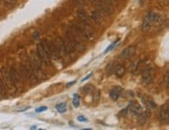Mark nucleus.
Segmentation results:
<instances>
[{"label": "nucleus", "mask_w": 169, "mask_h": 130, "mask_svg": "<svg viewBox=\"0 0 169 130\" xmlns=\"http://www.w3.org/2000/svg\"><path fill=\"white\" fill-rule=\"evenodd\" d=\"M162 23V18L158 13L154 12H149L147 15L145 16L143 20V31H148L149 29H151L152 27H157Z\"/></svg>", "instance_id": "1"}, {"label": "nucleus", "mask_w": 169, "mask_h": 130, "mask_svg": "<svg viewBox=\"0 0 169 130\" xmlns=\"http://www.w3.org/2000/svg\"><path fill=\"white\" fill-rule=\"evenodd\" d=\"M36 53H37V56H38L39 60H40L41 62H46V64H48V65L50 64V56L48 55L47 51H46L45 48L43 47V45L41 44V42L39 43L38 45H37Z\"/></svg>", "instance_id": "2"}, {"label": "nucleus", "mask_w": 169, "mask_h": 130, "mask_svg": "<svg viewBox=\"0 0 169 130\" xmlns=\"http://www.w3.org/2000/svg\"><path fill=\"white\" fill-rule=\"evenodd\" d=\"M54 44L56 45V48L59 50V53H60L61 56H64L67 55L68 51H67V48H66V43H65V40H63L62 38H58L54 42Z\"/></svg>", "instance_id": "3"}, {"label": "nucleus", "mask_w": 169, "mask_h": 130, "mask_svg": "<svg viewBox=\"0 0 169 130\" xmlns=\"http://www.w3.org/2000/svg\"><path fill=\"white\" fill-rule=\"evenodd\" d=\"M142 80L146 84H150L154 81V71L151 68H146L145 70L142 72Z\"/></svg>", "instance_id": "4"}, {"label": "nucleus", "mask_w": 169, "mask_h": 130, "mask_svg": "<svg viewBox=\"0 0 169 130\" xmlns=\"http://www.w3.org/2000/svg\"><path fill=\"white\" fill-rule=\"evenodd\" d=\"M160 120L163 123H168L169 120V104L168 103H165L164 105L161 106L160 109Z\"/></svg>", "instance_id": "5"}, {"label": "nucleus", "mask_w": 169, "mask_h": 130, "mask_svg": "<svg viewBox=\"0 0 169 130\" xmlns=\"http://www.w3.org/2000/svg\"><path fill=\"white\" fill-rule=\"evenodd\" d=\"M1 75H2V80L4 82L5 86L7 88H13L14 85L12 83V80H11V77H10V72H9V69L7 68H2L1 69Z\"/></svg>", "instance_id": "6"}, {"label": "nucleus", "mask_w": 169, "mask_h": 130, "mask_svg": "<svg viewBox=\"0 0 169 130\" xmlns=\"http://www.w3.org/2000/svg\"><path fill=\"white\" fill-rule=\"evenodd\" d=\"M122 91H123V90H122L121 86H114V88H112L111 90H110V92H109L110 98H111L112 100H114V101L118 100V99L120 98V96H121Z\"/></svg>", "instance_id": "7"}, {"label": "nucleus", "mask_w": 169, "mask_h": 130, "mask_svg": "<svg viewBox=\"0 0 169 130\" xmlns=\"http://www.w3.org/2000/svg\"><path fill=\"white\" fill-rule=\"evenodd\" d=\"M9 72H10V77H11L12 83H13V85L15 86V85H17L18 83L20 82V80H21L20 74L19 72H18V70H16L15 68H12L11 70H9Z\"/></svg>", "instance_id": "8"}, {"label": "nucleus", "mask_w": 169, "mask_h": 130, "mask_svg": "<svg viewBox=\"0 0 169 130\" xmlns=\"http://www.w3.org/2000/svg\"><path fill=\"white\" fill-rule=\"evenodd\" d=\"M134 53H135V47H134V46H129V47L125 48V49L121 52L119 57L122 58V60H127V58H129L131 56H133Z\"/></svg>", "instance_id": "9"}, {"label": "nucleus", "mask_w": 169, "mask_h": 130, "mask_svg": "<svg viewBox=\"0 0 169 130\" xmlns=\"http://www.w3.org/2000/svg\"><path fill=\"white\" fill-rule=\"evenodd\" d=\"M148 66V60H143L141 62H139L137 64V67L135 68V71H134V74L138 75V74H141Z\"/></svg>", "instance_id": "10"}, {"label": "nucleus", "mask_w": 169, "mask_h": 130, "mask_svg": "<svg viewBox=\"0 0 169 130\" xmlns=\"http://www.w3.org/2000/svg\"><path fill=\"white\" fill-rule=\"evenodd\" d=\"M129 110H131V113L135 115H139L140 113H142V106L140 104L136 102H132L131 104L129 105Z\"/></svg>", "instance_id": "11"}, {"label": "nucleus", "mask_w": 169, "mask_h": 130, "mask_svg": "<svg viewBox=\"0 0 169 130\" xmlns=\"http://www.w3.org/2000/svg\"><path fill=\"white\" fill-rule=\"evenodd\" d=\"M113 72L116 76L119 77V78H121V77L125 74V68H124L122 65H116L113 69Z\"/></svg>", "instance_id": "12"}, {"label": "nucleus", "mask_w": 169, "mask_h": 130, "mask_svg": "<svg viewBox=\"0 0 169 130\" xmlns=\"http://www.w3.org/2000/svg\"><path fill=\"white\" fill-rule=\"evenodd\" d=\"M91 18L94 22L96 23H101V20H102V15H101V12L99 9H96V11H93L92 14H91Z\"/></svg>", "instance_id": "13"}, {"label": "nucleus", "mask_w": 169, "mask_h": 130, "mask_svg": "<svg viewBox=\"0 0 169 130\" xmlns=\"http://www.w3.org/2000/svg\"><path fill=\"white\" fill-rule=\"evenodd\" d=\"M147 119H148L147 115L142 111V113L138 115V123H139L140 125H143V124H145V122L147 121Z\"/></svg>", "instance_id": "14"}, {"label": "nucleus", "mask_w": 169, "mask_h": 130, "mask_svg": "<svg viewBox=\"0 0 169 130\" xmlns=\"http://www.w3.org/2000/svg\"><path fill=\"white\" fill-rule=\"evenodd\" d=\"M56 108L58 109V111H60L61 113H66L67 111V104L65 102H62V103H60V104L56 105Z\"/></svg>", "instance_id": "15"}, {"label": "nucleus", "mask_w": 169, "mask_h": 130, "mask_svg": "<svg viewBox=\"0 0 169 130\" xmlns=\"http://www.w3.org/2000/svg\"><path fill=\"white\" fill-rule=\"evenodd\" d=\"M73 106L75 107V108H77V107L79 106V103H80V98H79V96L77 94H74L73 95Z\"/></svg>", "instance_id": "16"}, {"label": "nucleus", "mask_w": 169, "mask_h": 130, "mask_svg": "<svg viewBox=\"0 0 169 130\" xmlns=\"http://www.w3.org/2000/svg\"><path fill=\"white\" fill-rule=\"evenodd\" d=\"M7 93V89H5V84L3 82L2 78L0 77V96H3Z\"/></svg>", "instance_id": "17"}, {"label": "nucleus", "mask_w": 169, "mask_h": 130, "mask_svg": "<svg viewBox=\"0 0 169 130\" xmlns=\"http://www.w3.org/2000/svg\"><path fill=\"white\" fill-rule=\"evenodd\" d=\"M78 18L79 20H81V21H86V22H89L88 21V17H87V14L85 13V12L83 11V9H80V11H78Z\"/></svg>", "instance_id": "18"}, {"label": "nucleus", "mask_w": 169, "mask_h": 130, "mask_svg": "<svg viewBox=\"0 0 169 130\" xmlns=\"http://www.w3.org/2000/svg\"><path fill=\"white\" fill-rule=\"evenodd\" d=\"M162 85L164 88L168 89V85H169V72H166L165 74V77L163 78V81H162Z\"/></svg>", "instance_id": "19"}, {"label": "nucleus", "mask_w": 169, "mask_h": 130, "mask_svg": "<svg viewBox=\"0 0 169 130\" xmlns=\"http://www.w3.org/2000/svg\"><path fill=\"white\" fill-rule=\"evenodd\" d=\"M117 43H118V40H117V41H116V42H115V43H113V44H112V45H111V46H110V47H109V48H108V49H107V50H105V53H108V52H109V51H111V50H113V49H114V48H115V47H116V44H117Z\"/></svg>", "instance_id": "20"}, {"label": "nucleus", "mask_w": 169, "mask_h": 130, "mask_svg": "<svg viewBox=\"0 0 169 130\" xmlns=\"http://www.w3.org/2000/svg\"><path fill=\"white\" fill-rule=\"evenodd\" d=\"M127 113H129V106L126 107V108L122 109V110H121V113H120V115H122V117H124V115H127Z\"/></svg>", "instance_id": "21"}, {"label": "nucleus", "mask_w": 169, "mask_h": 130, "mask_svg": "<svg viewBox=\"0 0 169 130\" xmlns=\"http://www.w3.org/2000/svg\"><path fill=\"white\" fill-rule=\"evenodd\" d=\"M46 109H47V107H46V106H41V107H39V108H37L36 111H37V113H42V111L46 110Z\"/></svg>", "instance_id": "22"}, {"label": "nucleus", "mask_w": 169, "mask_h": 130, "mask_svg": "<svg viewBox=\"0 0 169 130\" xmlns=\"http://www.w3.org/2000/svg\"><path fill=\"white\" fill-rule=\"evenodd\" d=\"M148 102H149V103H148V105H149V106L151 107V108H156V107H157V104L154 102V101H151V100H148Z\"/></svg>", "instance_id": "23"}, {"label": "nucleus", "mask_w": 169, "mask_h": 130, "mask_svg": "<svg viewBox=\"0 0 169 130\" xmlns=\"http://www.w3.org/2000/svg\"><path fill=\"white\" fill-rule=\"evenodd\" d=\"M3 2H5V3H10V4H13V3H15V1L16 0H2Z\"/></svg>", "instance_id": "24"}, {"label": "nucleus", "mask_w": 169, "mask_h": 130, "mask_svg": "<svg viewBox=\"0 0 169 130\" xmlns=\"http://www.w3.org/2000/svg\"><path fill=\"white\" fill-rule=\"evenodd\" d=\"M77 120H78L79 122H87V119L86 118H83V117H80V115H79L78 118H77Z\"/></svg>", "instance_id": "25"}, {"label": "nucleus", "mask_w": 169, "mask_h": 130, "mask_svg": "<svg viewBox=\"0 0 169 130\" xmlns=\"http://www.w3.org/2000/svg\"><path fill=\"white\" fill-rule=\"evenodd\" d=\"M92 75H93V73H90V74H89V75H87V76H86V77H85V78H83V80H81V81H83H83H86V80H88V79H89V78H90V77H91V76H92Z\"/></svg>", "instance_id": "26"}, {"label": "nucleus", "mask_w": 169, "mask_h": 130, "mask_svg": "<svg viewBox=\"0 0 169 130\" xmlns=\"http://www.w3.org/2000/svg\"><path fill=\"white\" fill-rule=\"evenodd\" d=\"M38 36H40V33H39L38 31H36V32L34 33V40H36V38H38Z\"/></svg>", "instance_id": "27"}, {"label": "nucleus", "mask_w": 169, "mask_h": 130, "mask_svg": "<svg viewBox=\"0 0 169 130\" xmlns=\"http://www.w3.org/2000/svg\"><path fill=\"white\" fill-rule=\"evenodd\" d=\"M75 83V81H72V82H69L68 84H67V86H69V85H71V84H74Z\"/></svg>", "instance_id": "28"}, {"label": "nucleus", "mask_w": 169, "mask_h": 130, "mask_svg": "<svg viewBox=\"0 0 169 130\" xmlns=\"http://www.w3.org/2000/svg\"><path fill=\"white\" fill-rule=\"evenodd\" d=\"M36 126H31V127H30V129H32V130H34V129H36Z\"/></svg>", "instance_id": "29"}]
</instances>
